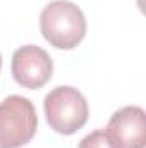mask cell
Masks as SVG:
<instances>
[{
  "instance_id": "cell-1",
  "label": "cell",
  "mask_w": 146,
  "mask_h": 148,
  "mask_svg": "<svg viewBox=\"0 0 146 148\" xmlns=\"http://www.w3.org/2000/svg\"><path fill=\"white\" fill-rule=\"evenodd\" d=\"M40 29L52 47L72 50L86 36V17L71 0H53L40 14Z\"/></svg>"
},
{
  "instance_id": "cell-2",
  "label": "cell",
  "mask_w": 146,
  "mask_h": 148,
  "mask_svg": "<svg viewBox=\"0 0 146 148\" xmlns=\"http://www.w3.org/2000/svg\"><path fill=\"white\" fill-rule=\"evenodd\" d=\"M46 122L59 134H74L88 122V102L84 95L72 86L53 88L43 102Z\"/></svg>"
},
{
  "instance_id": "cell-3",
  "label": "cell",
  "mask_w": 146,
  "mask_h": 148,
  "mask_svg": "<svg viewBox=\"0 0 146 148\" xmlns=\"http://www.w3.org/2000/svg\"><path fill=\"white\" fill-rule=\"evenodd\" d=\"M38 117L35 105L21 95H10L0 102V148H21L36 134Z\"/></svg>"
},
{
  "instance_id": "cell-4",
  "label": "cell",
  "mask_w": 146,
  "mask_h": 148,
  "mask_svg": "<svg viewBox=\"0 0 146 148\" xmlns=\"http://www.w3.org/2000/svg\"><path fill=\"white\" fill-rule=\"evenodd\" d=\"M10 69L17 84L28 90H38L50 81L53 62L41 47L24 45L14 52Z\"/></svg>"
},
{
  "instance_id": "cell-5",
  "label": "cell",
  "mask_w": 146,
  "mask_h": 148,
  "mask_svg": "<svg viewBox=\"0 0 146 148\" xmlns=\"http://www.w3.org/2000/svg\"><path fill=\"white\" fill-rule=\"evenodd\" d=\"M105 133L115 148L146 147V114L138 105L122 107L110 117Z\"/></svg>"
},
{
  "instance_id": "cell-6",
  "label": "cell",
  "mask_w": 146,
  "mask_h": 148,
  "mask_svg": "<svg viewBox=\"0 0 146 148\" xmlns=\"http://www.w3.org/2000/svg\"><path fill=\"white\" fill-rule=\"evenodd\" d=\"M77 148H115V145L112 143V140L105 133V129H96V131L86 134L79 141Z\"/></svg>"
},
{
  "instance_id": "cell-7",
  "label": "cell",
  "mask_w": 146,
  "mask_h": 148,
  "mask_svg": "<svg viewBox=\"0 0 146 148\" xmlns=\"http://www.w3.org/2000/svg\"><path fill=\"white\" fill-rule=\"evenodd\" d=\"M0 69H2V55H0Z\"/></svg>"
}]
</instances>
